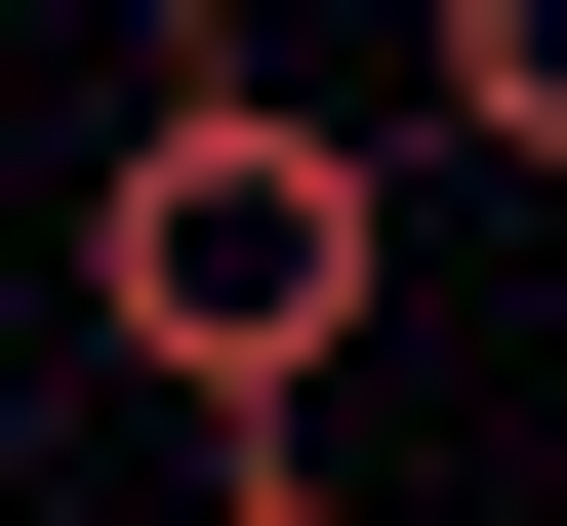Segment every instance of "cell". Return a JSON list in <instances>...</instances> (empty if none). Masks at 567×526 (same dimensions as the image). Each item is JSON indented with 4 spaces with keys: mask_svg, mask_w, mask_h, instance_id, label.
Instances as JSON below:
<instances>
[{
    "mask_svg": "<svg viewBox=\"0 0 567 526\" xmlns=\"http://www.w3.org/2000/svg\"><path fill=\"white\" fill-rule=\"evenodd\" d=\"M365 283H405V163H365L324 82H163V122L82 163V364H122V405H203V486L365 364Z\"/></svg>",
    "mask_w": 567,
    "mask_h": 526,
    "instance_id": "1",
    "label": "cell"
},
{
    "mask_svg": "<svg viewBox=\"0 0 567 526\" xmlns=\"http://www.w3.org/2000/svg\"><path fill=\"white\" fill-rule=\"evenodd\" d=\"M163 526H365V486H324V445H244V486H163Z\"/></svg>",
    "mask_w": 567,
    "mask_h": 526,
    "instance_id": "2",
    "label": "cell"
}]
</instances>
